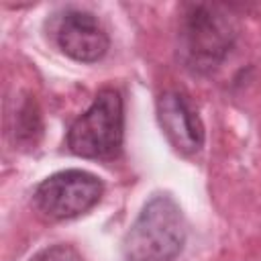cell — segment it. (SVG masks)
<instances>
[{"label": "cell", "mask_w": 261, "mask_h": 261, "mask_svg": "<svg viewBox=\"0 0 261 261\" xmlns=\"http://www.w3.org/2000/svg\"><path fill=\"white\" fill-rule=\"evenodd\" d=\"M237 41L234 18L218 4H186L177 27V57L194 73L214 71Z\"/></svg>", "instance_id": "obj_1"}, {"label": "cell", "mask_w": 261, "mask_h": 261, "mask_svg": "<svg viewBox=\"0 0 261 261\" xmlns=\"http://www.w3.org/2000/svg\"><path fill=\"white\" fill-rule=\"evenodd\" d=\"M188 226L179 204L169 194H155L122 237L124 261H171L186 245Z\"/></svg>", "instance_id": "obj_2"}, {"label": "cell", "mask_w": 261, "mask_h": 261, "mask_svg": "<svg viewBox=\"0 0 261 261\" xmlns=\"http://www.w3.org/2000/svg\"><path fill=\"white\" fill-rule=\"evenodd\" d=\"M124 106L114 88H104L67 128V149L84 159H114L122 151Z\"/></svg>", "instance_id": "obj_3"}, {"label": "cell", "mask_w": 261, "mask_h": 261, "mask_svg": "<svg viewBox=\"0 0 261 261\" xmlns=\"http://www.w3.org/2000/svg\"><path fill=\"white\" fill-rule=\"evenodd\" d=\"M104 192L98 175L84 169H63L45 177L33 192L35 210L49 220H71L94 208Z\"/></svg>", "instance_id": "obj_4"}, {"label": "cell", "mask_w": 261, "mask_h": 261, "mask_svg": "<svg viewBox=\"0 0 261 261\" xmlns=\"http://www.w3.org/2000/svg\"><path fill=\"white\" fill-rule=\"evenodd\" d=\"M53 39L61 53L80 63L100 61L110 47L108 33L98 16L80 8H69L57 16Z\"/></svg>", "instance_id": "obj_5"}, {"label": "cell", "mask_w": 261, "mask_h": 261, "mask_svg": "<svg viewBox=\"0 0 261 261\" xmlns=\"http://www.w3.org/2000/svg\"><path fill=\"white\" fill-rule=\"evenodd\" d=\"M157 120L167 141L181 155H194L202 149L206 139L204 124L181 92L169 90L157 98Z\"/></svg>", "instance_id": "obj_6"}, {"label": "cell", "mask_w": 261, "mask_h": 261, "mask_svg": "<svg viewBox=\"0 0 261 261\" xmlns=\"http://www.w3.org/2000/svg\"><path fill=\"white\" fill-rule=\"evenodd\" d=\"M29 261H84V257L80 255V251L71 245H51L41 249L37 255H33Z\"/></svg>", "instance_id": "obj_7"}]
</instances>
